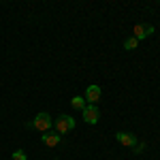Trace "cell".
<instances>
[{
    "label": "cell",
    "instance_id": "1",
    "mask_svg": "<svg viewBox=\"0 0 160 160\" xmlns=\"http://www.w3.org/2000/svg\"><path fill=\"white\" fill-rule=\"evenodd\" d=\"M51 126H53L51 115L45 113V111H41L38 115H34L32 122H26V128H32V130H38V132H47V130H51Z\"/></svg>",
    "mask_w": 160,
    "mask_h": 160
},
{
    "label": "cell",
    "instance_id": "2",
    "mask_svg": "<svg viewBox=\"0 0 160 160\" xmlns=\"http://www.w3.org/2000/svg\"><path fill=\"white\" fill-rule=\"evenodd\" d=\"M75 126H77V122H75L71 115H66V113H62V115H58V118L53 120V130H56L58 135L71 132V130H75Z\"/></svg>",
    "mask_w": 160,
    "mask_h": 160
},
{
    "label": "cell",
    "instance_id": "3",
    "mask_svg": "<svg viewBox=\"0 0 160 160\" xmlns=\"http://www.w3.org/2000/svg\"><path fill=\"white\" fill-rule=\"evenodd\" d=\"M81 113H83V120H86L90 126L98 124V120H100V109H98V105H86V109L81 111Z\"/></svg>",
    "mask_w": 160,
    "mask_h": 160
},
{
    "label": "cell",
    "instance_id": "4",
    "mask_svg": "<svg viewBox=\"0 0 160 160\" xmlns=\"http://www.w3.org/2000/svg\"><path fill=\"white\" fill-rule=\"evenodd\" d=\"M115 141H118L120 145H124V148H130V149H132L137 143H139L137 135H132V132H124V130L115 132Z\"/></svg>",
    "mask_w": 160,
    "mask_h": 160
},
{
    "label": "cell",
    "instance_id": "5",
    "mask_svg": "<svg viewBox=\"0 0 160 160\" xmlns=\"http://www.w3.org/2000/svg\"><path fill=\"white\" fill-rule=\"evenodd\" d=\"M154 34V26L152 24H137L135 26V38L141 43L143 38H148V37H152Z\"/></svg>",
    "mask_w": 160,
    "mask_h": 160
},
{
    "label": "cell",
    "instance_id": "6",
    "mask_svg": "<svg viewBox=\"0 0 160 160\" xmlns=\"http://www.w3.org/2000/svg\"><path fill=\"white\" fill-rule=\"evenodd\" d=\"M102 98V88L100 86H88L86 88V100L90 105H96Z\"/></svg>",
    "mask_w": 160,
    "mask_h": 160
},
{
    "label": "cell",
    "instance_id": "7",
    "mask_svg": "<svg viewBox=\"0 0 160 160\" xmlns=\"http://www.w3.org/2000/svg\"><path fill=\"white\" fill-rule=\"evenodd\" d=\"M43 143L47 145V148H58L60 145V141H62V135H58L56 130H47V132H43Z\"/></svg>",
    "mask_w": 160,
    "mask_h": 160
},
{
    "label": "cell",
    "instance_id": "8",
    "mask_svg": "<svg viewBox=\"0 0 160 160\" xmlns=\"http://www.w3.org/2000/svg\"><path fill=\"white\" fill-rule=\"evenodd\" d=\"M71 105H73V109H86V98L83 96H73V100H71Z\"/></svg>",
    "mask_w": 160,
    "mask_h": 160
},
{
    "label": "cell",
    "instance_id": "9",
    "mask_svg": "<svg viewBox=\"0 0 160 160\" xmlns=\"http://www.w3.org/2000/svg\"><path fill=\"white\" fill-rule=\"evenodd\" d=\"M137 45H139V41H137L135 37H130V38H126V41H124V49H126V51L137 49Z\"/></svg>",
    "mask_w": 160,
    "mask_h": 160
},
{
    "label": "cell",
    "instance_id": "10",
    "mask_svg": "<svg viewBox=\"0 0 160 160\" xmlns=\"http://www.w3.org/2000/svg\"><path fill=\"white\" fill-rule=\"evenodd\" d=\"M11 158H13V160H28V156H26V152H24V149H15Z\"/></svg>",
    "mask_w": 160,
    "mask_h": 160
},
{
    "label": "cell",
    "instance_id": "11",
    "mask_svg": "<svg viewBox=\"0 0 160 160\" xmlns=\"http://www.w3.org/2000/svg\"><path fill=\"white\" fill-rule=\"evenodd\" d=\"M132 152H135V154H143V152H145V143H143V141H139L135 148H132Z\"/></svg>",
    "mask_w": 160,
    "mask_h": 160
}]
</instances>
